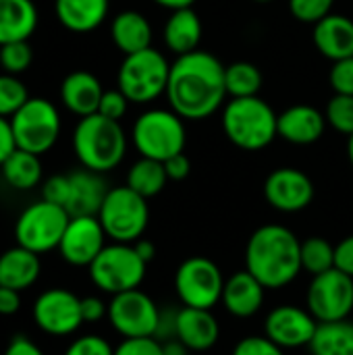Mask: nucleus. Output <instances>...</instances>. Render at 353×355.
I'll return each mask as SVG.
<instances>
[{
	"label": "nucleus",
	"mask_w": 353,
	"mask_h": 355,
	"mask_svg": "<svg viewBox=\"0 0 353 355\" xmlns=\"http://www.w3.org/2000/svg\"><path fill=\"white\" fill-rule=\"evenodd\" d=\"M166 98L171 108L185 121L212 116L227 98L225 64L206 50L177 56L171 64Z\"/></svg>",
	"instance_id": "f257e3e1"
},
{
	"label": "nucleus",
	"mask_w": 353,
	"mask_h": 355,
	"mask_svg": "<svg viewBox=\"0 0 353 355\" xmlns=\"http://www.w3.org/2000/svg\"><path fill=\"white\" fill-rule=\"evenodd\" d=\"M246 270L266 289H283L302 272V241L283 225L258 227L246 245Z\"/></svg>",
	"instance_id": "f03ea898"
},
{
	"label": "nucleus",
	"mask_w": 353,
	"mask_h": 355,
	"mask_svg": "<svg viewBox=\"0 0 353 355\" xmlns=\"http://www.w3.org/2000/svg\"><path fill=\"white\" fill-rule=\"evenodd\" d=\"M73 152L83 168L104 175L123 162L127 152V135L119 121L96 112L79 119L75 125Z\"/></svg>",
	"instance_id": "7ed1b4c3"
},
{
	"label": "nucleus",
	"mask_w": 353,
	"mask_h": 355,
	"mask_svg": "<svg viewBox=\"0 0 353 355\" xmlns=\"http://www.w3.org/2000/svg\"><path fill=\"white\" fill-rule=\"evenodd\" d=\"M277 119L279 114L260 96L231 98L223 108V131L239 150L258 152L279 137Z\"/></svg>",
	"instance_id": "20e7f679"
},
{
	"label": "nucleus",
	"mask_w": 353,
	"mask_h": 355,
	"mask_svg": "<svg viewBox=\"0 0 353 355\" xmlns=\"http://www.w3.org/2000/svg\"><path fill=\"white\" fill-rule=\"evenodd\" d=\"M131 139L139 156L164 162L171 156L185 152V119H181L173 108L146 110L133 123Z\"/></svg>",
	"instance_id": "39448f33"
},
{
	"label": "nucleus",
	"mask_w": 353,
	"mask_h": 355,
	"mask_svg": "<svg viewBox=\"0 0 353 355\" xmlns=\"http://www.w3.org/2000/svg\"><path fill=\"white\" fill-rule=\"evenodd\" d=\"M171 64L166 56L156 48H146L135 54H127L119 67L117 83L129 102L148 104L166 94Z\"/></svg>",
	"instance_id": "423d86ee"
},
{
	"label": "nucleus",
	"mask_w": 353,
	"mask_h": 355,
	"mask_svg": "<svg viewBox=\"0 0 353 355\" xmlns=\"http://www.w3.org/2000/svg\"><path fill=\"white\" fill-rule=\"evenodd\" d=\"M98 220L102 223L106 237L114 243H135L141 239L150 220L148 200L127 185L112 187L104 198Z\"/></svg>",
	"instance_id": "0eeeda50"
},
{
	"label": "nucleus",
	"mask_w": 353,
	"mask_h": 355,
	"mask_svg": "<svg viewBox=\"0 0 353 355\" xmlns=\"http://www.w3.org/2000/svg\"><path fill=\"white\" fill-rule=\"evenodd\" d=\"M87 268L92 283L100 291L119 295L131 289H139L148 264L139 258L133 243H110Z\"/></svg>",
	"instance_id": "6e6552de"
},
{
	"label": "nucleus",
	"mask_w": 353,
	"mask_h": 355,
	"mask_svg": "<svg viewBox=\"0 0 353 355\" xmlns=\"http://www.w3.org/2000/svg\"><path fill=\"white\" fill-rule=\"evenodd\" d=\"M69 220H71V214L62 206L40 200L27 206L19 214L17 225H15L17 245L37 256L58 250Z\"/></svg>",
	"instance_id": "1a4fd4ad"
},
{
	"label": "nucleus",
	"mask_w": 353,
	"mask_h": 355,
	"mask_svg": "<svg viewBox=\"0 0 353 355\" xmlns=\"http://www.w3.org/2000/svg\"><path fill=\"white\" fill-rule=\"evenodd\" d=\"M10 127L19 150L31 154H46L60 135V114L46 98H29L12 116Z\"/></svg>",
	"instance_id": "9d476101"
},
{
	"label": "nucleus",
	"mask_w": 353,
	"mask_h": 355,
	"mask_svg": "<svg viewBox=\"0 0 353 355\" xmlns=\"http://www.w3.org/2000/svg\"><path fill=\"white\" fill-rule=\"evenodd\" d=\"M225 277L218 264L204 256L183 260L175 272V291L183 306L212 310L221 304Z\"/></svg>",
	"instance_id": "9b49d317"
},
{
	"label": "nucleus",
	"mask_w": 353,
	"mask_h": 355,
	"mask_svg": "<svg viewBox=\"0 0 353 355\" xmlns=\"http://www.w3.org/2000/svg\"><path fill=\"white\" fill-rule=\"evenodd\" d=\"M306 306L318 322L347 320L353 312V279L337 268L312 277Z\"/></svg>",
	"instance_id": "f8f14e48"
},
{
	"label": "nucleus",
	"mask_w": 353,
	"mask_h": 355,
	"mask_svg": "<svg viewBox=\"0 0 353 355\" xmlns=\"http://www.w3.org/2000/svg\"><path fill=\"white\" fill-rule=\"evenodd\" d=\"M108 320L123 339L154 337L160 322V308L148 293L131 289L112 295L108 304Z\"/></svg>",
	"instance_id": "ddd939ff"
},
{
	"label": "nucleus",
	"mask_w": 353,
	"mask_h": 355,
	"mask_svg": "<svg viewBox=\"0 0 353 355\" xmlns=\"http://www.w3.org/2000/svg\"><path fill=\"white\" fill-rule=\"evenodd\" d=\"M33 320L52 337L73 335L81 324V297L69 289H48L33 304Z\"/></svg>",
	"instance_id": "4468645a"
},
{
	"label": "nucleus",
	"mask_w": 353,
	"mask_h": 355,
	"mask_svg": "<svg viewBox=\"0 0 353 355\" xmlns=\"http://www.w3.org/2000/svg\"><path fill=\"white\" fill-rule=\"evenodd\" d=\"M264 198L275 210L295 214L312 204L314 183L304 171L293 166H281L266 177Z\"/></svg>",
	"instance_id": "2eb2a0df"
},
{
	"label": "nucleus",
	"mask_w": 353,
	"mask_h": 355,
	"mask_svg": "<svg viewBox=\"0 0 353 355\" xmlns=\"http://www.w3.org/2000/svg\"><path fill=\"white\" fill-rule=\"evenodd\" d=\"M316 329L318 320L310 314V310L291 304L277 306L264 320V335L283 349L308 347Z\"/></svg>",
	"instance_id": "dca6fc26"
},
{
	"label": "nucleus",
	"mask_w": 353,
	"mask_h": 355,
	"mask_svg": "<svg viewBox=\"0 0 353 355\" xmlns=\"http://www.w3.org/2000/svg\"><path fill=\"white\" fill-rule=\"evenodd\" d=\"M106 248V233L98 216H71L58 252L71 266H89Z\"/></svg>",
	"instance_id": "f3484780"
},
{
	"label": "nucleus",
	"mask_w": 353,
	"mask_h": 355,
	"mask_svg": "<svg viewBox=\"0 0 353 355\" xmlns=\"http://www.w3.org/2000/svg\"><path fill=\"white\" fill-rule=\"evenodd\" d=\"M327 129V116L310 104H295L283 110L277 119L279 137L293 146L316 144Z\"/></svg>",
	"instance_id": "a211bd4d"
},
{
	"label": "nucleus",
	"mask_w": 353,
	"mask_h": 355,
	"mask_svg": "<svg viewBox=\"0 0 353 355\" xmlns=\"http://www.w3.org/2000/svg\"><path fill=\"white\" fill-rule=\"evenodd\" d=\"M218 337H221V327L212 310H200L187 306L177 310L175 339H179L189 352H208L216 345Z\"/></svg>",
	"instance_id": "6ab92c4d"
},
{
	"label": "nucleus",
	"mask_w": 353,
	"mask_h": 355,
	"mask_svg": "<svg viewBox=\"0 0 353 355\" xmlns=\"http://www.w3.org/2000/svg\"><path fill=\"white\" fill-rule=\"evenodd\" d=\"M264 293L266 287L250 270H239L225 279L221 304L235 318H252L260 312L264 304Z\"/></svg>",
	"instance_id": "aec40b11"
},
{
	"label": "nucleus",
	"mask_w": 353,
	"mask_h": 355,
	"mask_svg": "<svg viewBox=\"0 0 353 355\" xmlns=\"http://www.w3.org/2000/svg\"><path fill=\"white\" fill-rule=\"evenodd\" d=\"M102 83L89 71H73L60 83V102L62 106L77 114L79 119L96 114L102 100Z\"/></svg>",
	"instance_id": "412c9836"
},
{
	"label": "nucleus",
	"mask_w": 353,
	"mask_h": 355,
	"mask_svg": "<svg viewBox=\"0 0 353 355\" xmlns=\"http://www.w3.org/2000/svg\"><path fill=\"white\" fill-rule=\"evenodd\" d=\"M312 40L316 50L329 60L353 56V21L345 15L331 12L314 25Z\"/></svg>",
	"instance_id": "4be33fe9"
},
{
	"label": "nucleus",
	"mask_w": 353,
	"mask_h": 355,
	"mask_svg": "<svg viewBox=\"0 0 353 355\" xmlns=\"http://www.w3.org/2000/svg\"><path fill=\"white\" fill-rule=\"evenodd\" d=\"M71 179V193L64 210L71 216H98L104 198L108 193V185L102 177V173L94 171H77L69 175Z\"/></svg>",
	"instance_id": "5701e85b"
},
{
	"label": "nucleus",
	"mask_w": 353,
	"mask_h": 355,
	"mask_svg": "<svg viewBox=\"0 0 353 355\" xmlns=\"http://www.w3.org/2000/svg\"><path fill=\"white\" fill-rule=\"evenodd\" d=\"M202 21L198 17V12L193 10V6L189 8H179V10H171V17L164 23V44L166 48L181 56V54H189L193 50H200V42H202Z\"/></svg>",
	"instance_id": "b1692460"
},
{
	"label": "nucleus",
	"mask_w": 353,
	"mask_h": 355,
	"mask_svg": "<svg viewBox=\"0 0 353 355\" xmlns=\"http://www.w3.org/2000/svg\"><path fill=\"white\" fill-rule=\"evenodd\" d=\"M108 0H54V12L62 27L75 33L94 31L108 17Z\"/></svg>",
	"instance_id": "393cba45"
},
{
	"label": "nucleus",
	"mask_w": 353,
	"mask_h": 355,
	"mask_svg": "<svg viewBox=\"0 0 353 355\" xmlns=\"http://www.w3.org/2000/svg\"><path fill=\"white\" fill-rule=\"evenodd\" d=\"M110 37L114 46L127 56L152 46V25L137 10H123L110 23Z\"/></svg>",
	"instance_id": "a878e982"
},
{
	"label": "nucleus",
	"mask_w": 353,
	"mask_h": 355,
	"mask_svg": "<svg viewBox=\"0 0 353 355\" xmlns=\"http://www.w3.org/2000/svg\"><path fill=\"white\" fill-rule=\"evenodd\" d=\"M40 270H42L40 256L21 245L10 248L0 256V285L2 287L23 291L37 281Z\"/></svg>",
	"instance_id": "bb28decb"
},
{
	"label": "nucleus",
	"mask_w": 353,
	"mask_h": 355,
	"mask_svg": "<svg viewBox=\"0 0 353 355\" xmlns=\"http://www.w3.org/2000/svg\"><path fill=\"white\" fill-rule=\"evenodd\" d=\"M37 27L33 0H0V46L29 40Z\"/></svg>",
	"instance_id": "cd10ccee"
},
{
	"label": "nucleus",
	"mask_w": 353,
	"mask_h": 355,
	"mask_svg": "<svg viewBox=\"0 0 353 355\" xmlns=\"http://www.w3.org/2000/svg\"><path fill=\"white\" fill-rule=\"evenodd\" d=\"M308 349L312 355H353V322H318Z\"/></svg>",
	"instance_id": "c85d7f7f"
},
{
	"label": "nucleus",
	"mask_w": 353,
	"mask_h": 355,
	"mask_svg": "<svg viewBox=\"0 0 353 355\" xmlns=\"http://www.w3.org/2000/svg\"><path fill=\"white\" fill-rule=\"evenodd\" d=\"M2 179L19 191L33 189L35 185L42 183V162L37 154L25 152V150H15L0 166Z\"/></svg>",
	"instance_id": "c756f323"
},
{
	"label": "nucleus",
	"mask_w": 353,
	"mask_h": 355,
	"mask_svg": "<svg viewBox=\"0 0 353 355\" xmlns=\"http://www.w3.org/2000/svg\"><path fill=\"white\" fill-rule=\"evenodd\" d=\"M166 183H169V177H166V171H164V162L141 156L127 171V183L125 185L131 187L141 198L150 200V198L158 196L164 189Z\"/></svg>",
	"instance_id": "7c9ffc66"
},
{
	"label": "nucleus",
	"mask_w": 353,
	"mask_h": 355,
	"mask_svg": "<svg viewBox=\"0 0 353 355\" xmlns=\"http://www.w3.org/2000/svg\"><path fill=\"white\" fill-rule=\"evenodd\" d=\"M225 85H227V96L231 98L258 96L262 87V73L254 62L237 60L225 67Z\"/></svg>",
	"instance_id": "2f4dec72"
},
{
	"label": "nucleus",
	"mask_w": 353,
	"mask_h": 355,
	"mask_svg": "<svg viewBox=\"0 0 353 355\" xmlns=\"http://www.w3.org/2000/svg\"><path fill=\"white\" fill-rule=\"evenodd\" d=\"M335 268V245L325 237H308L302 241V270L316 277Z\"/></svg>",
	"instance_id": "473e14b6"
},
{
	"label": "nucleus",
	"mask_w": 353,
	"mask_h": 355,
	"mask_svg": "<svg viewBox=\"0 0 353 355\" xmlns=\"http://www.w3.org/2000/svg\"><path fill=\"white\" fill-rule=\"evenodd\" d=\"M27 100H29V92L25 83L17 75L2 73L0 75V116L10 119Z\"/></svg>",
	"instance_id": "72a5a7b5"
},
{
	"label": "nucleus",
	"mask_w": 353,
	"mask_h": 355,
	"mask_svg": "<svg viewBox=\"0 0 353 355\" xmlns=\"http://www.w3.org/2000/svg\"><path fill=\"white\" fill-rule=\"evenodd\" d=\"M31 60H33V50L29 46V40L0 46V67L8 75H19L27 71L31 67Z\"/></svg>",
	"instance_id": "f704fd0d"
},
{
	"label": "nucleus",
	"mask_w": 353,
	"mask_h": 355,
	"mask_svg": "<svg viewBox=\"0 0 353 355\" xmlns=\"http://www.w3.org/2000/svg\"><path fill=\"white\" fill-rule=\"evenodd\" d=\"M325 116H327V125L350 137L353 133V96L333 94V98L327 104Z\"/></svg>",
	"instance_id": "c9c22d12"
},
{
	"label": "nucleus",
	"mask_w": 353,
	"mask_h": 355,
	"mask_svg": "<svg viewBox=\"0 0 353 355\" xmlns=\"http://www.w3.org/2000/svg\"><path fill=\"white\" fill-rule=\"evenodd\" d=\"M335 0H289V10L300 23L316 25L333 12Z\"/></svg>",
	"instance_id": "e433bc0d"
},
{
	"label": "nucleus",
	"mask_w": 353,
	"mask_h": 355,
	"mask_svg": "<svg viewBox=\"0 0 353 355\" xmlns=\"http://www.w3.org/2000/svg\"><path fill=\"white\" fill-rule=\"evenodd\" d=\"M329 83L335 94L353 96V56L333 62L329 73Z\"/></svg>",
	"instance_id": "4c0bfd02"
},
{
	"label": "nucleus",
	"mask_w": 353,
	"mask_h": 355,
	"mask_svg": "<svg viewBox=\"0 0 353 355\" xmlns=\"http://www.w3.org/2000/svg\"><path fill=\"white\" fill-rule=\"evenodd\" d=\"M231 355H285V349L273 343L266 335L243 337Z\"/></svg>",
	"instance_id": "58836bf2"
},
{
	"label": "nucleus",
	"mask_w": 353,
	"mask_h": 355,
	"mask_svg": "<svg viewBox=\"0 0 353 355\" xmlns=\"http://www.w3.org/2000/svg\"><path fill=\"white\" fill-rule=\"evenodd\" d=\"M69 193H71V179H69V175H52V177H48L44 181L42 200L64 208L67 202H69Z\"/></svg>",
	"instance_id": "ea45409f"
},
{
	"label": "nucleus",
	"mask_w": 353,
	"mask_h": 355,
	"mask_svg": "<svg viewBox=\"0 0 353 355\" xmlns=\"http://www.w3.org/2000/svg\"><path fill=\"white\" fill-rule=\"evenodd\" d=\"M64 355H114V349L104 337L83 335L67 347Z\"/></svg>",
	"instance_id": "a19ab883"
},
{
	"label": "nucleus",
	"mask_w": 353,
	"mask_h": 355,
	"mask_svg": "<svg viewBox=\"0 0 353 355\" xmlns=\"http://www.w3.org/2000/svg\"><path fill=\"white\" fill-rule=\"evenodd\" d=\"M127 106H129V100H127V96L119 87L117 89H106L102 94V100H100V106H98V114L121 123V119L127 114Z\"/></svg>",
	"instance_id": "79ce46f5"
},
{
	"label": "nucleus",
	"mask_w": 353,
	"mask_h": 355,
	"mask_svg": "<svg viewBox=\"0 0 353 355\" xmlns=\"http://www.w3.org/2000/svg\"><path fill=\"white\" fill-rule=\"evenodd\" d=\"M114 355H164L162 343L154 337H141V339H125L117 349Z\"/></svg>",
	"instance_id": "37998d69"
},
{
	"label": "nucleus",
	"mask_w": 353,
	"mask_h": 355,
	"mask_svg": "<svg viewBox=\"0 0 353 355\" xmlns=\"http://www.w3.org/2000/svg\"><path fill=\"white\" fill-rule=\"evenodd\" d=\"M164 171L169 181H185L191 173V160L187 158L185 152L175 154L169 160H164Z\"/></svg>",
	"instance_id": "c03bdc74"
},
{
	"label": "nucleus",
	"mask_w": 353,
	"mask_h": 355,
	"mask_svg": "<svg viewBox=\"0 0 353 355\" xmlns=\"http://www.w3.org/2000/svg\"><path fill=\"white\" fill-rule=\"evenodd\" d=\"M335 268L353 279V235L335 245Z\"/></svg>",
	"instance_id": "a18cd8bd"
},
{
	"label": "nucleus",
	"mask_w": 353,
	"mask_h": 355,
	"mask_svg": "<svg viewBox=\"0 0 353 355\" xmlns=\"http://www.w3.org/2000/svg\"><path fill=\"white\" fill-rule=\"evenodd\" d=\"M104 316H108V306L100 297H81V318L83 322H100Z\"/></svg>",
	"instance_id": "49530a36"
},
{
	"label": "nucleus",
	"mask_w": 353,
	"mask_h": 355,
	"mask_svg": "<svg viewBox=\"0 0 353 355\" xmlns=\"http://www.w3.org/2000/svg\"><path fill=\"white\" fill-rule=\"evenodd\" d=\"M15 150H17V141H15V133L10 127V119L0 116V166Z\"/></svg>",
	"instance_id": "de8ad7c7"
},
{
	"label": "nucleus",
	"mask_w": 353,
	"mask_h": 355,
	"mask_svg": "<svg viewBox=\"0 0 353 355\" xmlns=\"http://www.w3.org/2000/svg\"><path fill=\"white\" fill-rule=\"evenodd\" d=\"M21 308V291L0 285V316H12Z\"/></svg>",
	"instance_id": "09e8293b"
},
{
	"label": "nucleus",
	"mask_w": 353,
	"mask_h": 355,
	"mask_svg": "<svg viewBox=\"0 0 353 355\" xmlns=\"http://www.w3.org/2000/svg\"><path fill=\"white\" fill-rule=\"evenodd\" d=\"M4 355H44V352L31 339L19 335V337L10 339V343L4 349Z\"/></svg>",
	"instance_id": "8fccbe9b"
},
{
	"label": "nucleus",
	"mask_w": 353,
	"mask_h": 355,
	"mask_svg": "<svg viewBox=\"0 0 353 355\" xmlns=\"http://www.w3.org/2000/svg\"><path fill=\"white\" fill-rule=\"evenodd\" d=\"M133 248H135V252L139 254V258H141L146 264H150V262L156 258V248H154V243L148 241V239H137V241L133 243Z\"/></svg>",
	"instance_id": "3c124183"
},
{
	"label": "nucleus",
	"mask_w": 353,
	"mask_h": 355,
	"mask_svg": "<svg viewBox=\"0 0 353 355\" xmlns=\"http://www.w3.org/2000/svg\"><path fill=\"white\" fill-rule=\"evenodd\" d=\"M162 354L164 355H189V349L179 341V339H171L162 343Z\"/></svg>",
	"instance_id": "603ef678"
},
{
	"label": "nucleus",
	"mask_w": 353,
	"mask_h": 355,
	"mask_svg": "<svg viewBox=\"0 0 353 355\" xmlns=\"http://www.w3.org/2000/svg\"><path fill=\"white\" fill-rule=\"evenodd\" d=\"M158 6L169 8V10H179V8H189L196 4V0H154Z\"/></svg>",
	"instance_id": "864d4df0"
},
{
	"label": "nucleus",
	"mask_w": 353,
	"mask_h": 355,
	"mask_svg": "<svg viewBox=\"0 0 353 355\" xmlns=\"http://www.w3.org/2000/svg\"><path fill=\"white\" fill-rule=\"evenodd\" d=\"M347 158H350V162H352L353 166V133L347 137Z\"/></svg>",
	"instance_id": "5fc2aeb1"
},
{
	"label": "nucleus",
	"mask_w": 353,
	"mask_h": 355,
	"mask_svg": "<svg viewBox=\"0 0 353 355\" xmlns=\"http://www.w3.org/2000/svg\"><path fill=\"white\" fill-rule=\"evenodd\" d=\"M254 2H260V4H266V2H273V0H254Z\"/></svg>",
	"instance_id": "6e6d98bb"
}]
</instances>
